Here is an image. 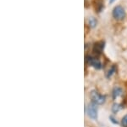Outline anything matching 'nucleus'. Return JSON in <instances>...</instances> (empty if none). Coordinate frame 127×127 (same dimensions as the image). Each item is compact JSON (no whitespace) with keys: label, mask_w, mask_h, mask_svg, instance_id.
Segmentation results:
<instances>
[{"label":"nucleus","mask_w":127,"mask_h":127,"mask_svg":"<svg viewBox=\"0 0 127 127\" xmlns=\"http://www.w3.org/2000/svg\"><path fill=\"white\" fill-rule=\"evenodd\" d=\"M104 49V42H99L96 44L93 47V51L96 54H101Z\"/></svg>","instance_id":"423d86ee"},{"label":"nucleus","mask_w":127,"mask_h":127,"mask_svg":"<svg viewBox=\"0 0 127 127\" xmlns=\"http://www.w3.org/2000/svg\"><path fill=\"white\" fill-rule=\"evenodd\" d=\"M123 108L122 107V105L121 104H120V103H114L112 105V108H111V110H112V112H113V114H117V113H119Z\"/></svg>","instance_id":"6e6552de"},{"label":"nucleus","mask_w":127,"mask_h":127,"mask_svg":"<svg viewBox=\"0 0 127 127\" xmlns=\"http://www.w3.org/2000/svg\"><path fill=\"white\" fill-rule=\"evenodd\" d=\"M123 95V89L119 86H115L112 91V98L114 100H115L116 98L121 97Z\"/></svg>","instance_id":"39448f33"},{"label":"nucleus","mask_w":127,"mask_h":127,"mask_svg":"<svg viewBox=\"0 0 127 127\" xmlns=\"http://www.w3.org/2000/svg\"><path fill=\"white\" fill-rule=\"evenodd\" d=\"M113 17L117 20H122L126 17V10L120 5H117L114 8L112 12Z\"/></svg>","instance_id":"7ed1b4c3"},{"label":"nucleus","mask_w":127,"mask_h":127,"mask_svg":"<svg viewBox=\"0 0 127 127\" xmlns=\"http://www.w3.org/2000/svg\"><path fill=\"white\" fill-rule=\"evenodd\" d=\"M86 61L93 67H94L95 69H97V70H100L103 67V64L98 59L94 58V57H92L90 56H86Z\"/></svg>","instance_id":"20e7f679"},{"label":"nucleus","mask_w":127,"mask_h":127,"mask_svg":"<svg viewBox=\"0 0 127 127\" xmlns=\"http://www.w3.org/2000/svg\"><path fill=\"white\" fill-rule=\"evenodd\" d=\"M120 126L122 127H127V114L124 116L120 120Z\"/></svg>","instance_id":"9d476101"},{"label":"nucleus","mask_w":127,"mask_h":127,"mask_svg":"<svg viewBox=\"0 0 127 127\" xmlns=\"http://www.w3.org/2000/svg\"><path fill=\"white\" fill-rule=\"evenodd\" d=\"M115 1L116 0H108V3H109V4H112V3H114Z\"/></svg>","instance_id":"f8f14e48"},{"label":"nucleus","mask_w":127,"mask_h":127,"mask_svg":"<svg viewBox=\"0 0 127 127\" xmlns=\"http://www.w3.org/2000/svg\"><path fill=\"white\" fill-rule=\"evenodd\" d=\"M108 118H109V120L113 123V124H114V125H118L119 124V122L116 120V119L114 117V115H110Z\"/></svg>","instance_id":"9b49d317"},{"label":"nucleus","mask_w":127,"mask_h":127,"mask_svg":"<svg viewBox=\"0 0 127 127\" xmlns=\"http://www.w3.org/2000/svg\"><path fill=\"white\" fill-rule=\"evenodd\" d=\"M97 105L94 104L93 102H90L87 104L86 107V113H87V116L90 119L93 120H96L97 119Z\"/></svg>","instance_id":"f03ea898"},{"label":"nucleus","mask_w":127,"mask_h":127,"mask_svg":"<svg viewBox=\"0 0 127 127\" xmlns=\"http://www.w3.org/2000/svg\"><path fill=\"white\" fill-rule=\"evenodd\" d=\"M116 70H117V67H116V65H113V66L108 69V71L106 73V78L107 79H110L114 73H116Z\"/></svg>","instance_id":"0eeeda50"},{"label":"nucleus","mask_w":127,"mask_h":127,"mask_svg":"<svg viewBox=\"0 0 127 127\" xmlns=\"http://www.w3.org/2000/svg\"><path fill=\"white\" fill-rule=\"evenodd\" d=\"M90 99L96 105H103L106 102V96L100 94L96 90H93L90 92Z\"/></svg>","instance_id":"f257e3e1"},{"label":"nucleus","mask_w":127,"mask_h":127,"mask_svg":"<svg viewBox=\"0 0 127 127\" xmlns=\"http://www.w3.org/2000/svg\"><path fill=\"white\" fill-rule=\"evenodd\" d=\"M87 22H88V25H89V26L92 28L96 27V26L97 25V20L96 18H94V17H90L89 19H88Z\"/></svg>","instance_id":"1a4fd4ad"}]
</instances>
